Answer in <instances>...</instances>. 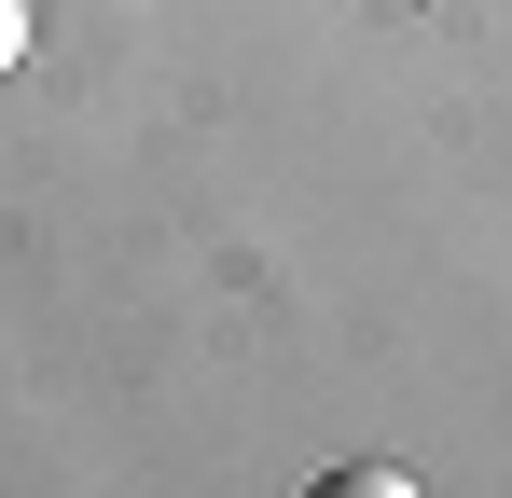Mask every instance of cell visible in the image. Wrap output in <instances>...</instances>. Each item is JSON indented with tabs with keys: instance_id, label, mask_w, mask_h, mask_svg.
Listing matches in <instances>:
<instances>
[{
	"instance_id": "obj_1",
	"label": "cell",
	"mask_w": 512,
	"mask_h": 498,
	"mask_svg": "<svg viewBox=\"0 0 512 498\" xmlns=\"http://www.w3.org/2000/svg\"><path fill=\"white\" fill-rule=\"evenodd\" d=\"M305 498H429L416 471H388V457H346V471H319Z\"/></svg>"
},
{
	"instance_id": "obj_2",
	"label": "cell",
	"mask_w": 512,
	"mask_h": 498,
	"mask_svg": "<svg viewBox=\"0 0 512 498\" xmlns=\"http://www.w3.org/2000/svg\"><path fill=\"white\" fill-rule=\"evenodd\" d=\"M14 56H28V0H0V83H14Z\"/></svg>"
}]
</instances>
